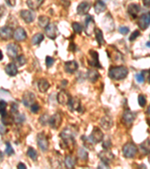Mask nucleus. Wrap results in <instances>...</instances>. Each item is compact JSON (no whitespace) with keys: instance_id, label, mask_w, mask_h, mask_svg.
Instances as JSON below:
<instances>
[{"instance_id":"nucleus-1","label":"nucleus","mask_w":150,"mask_h":169,"mask_svg":"<svg viewBox=\"0 0 150 169\" xmlns=\"http://www.w3.org/2000/svg\"><path fill=\"white\" fill-rule=\"evenodd\" d=\"M128 74V69L125 66H112L109 69L108 76L112 80L120 81L125 78Z\"/></svg>"},{"instance_id":"nucleus-2","label":"nucleus","mask_w":150,"mask_h":169,"mask_svg":"<svg viewBox=\"0 0 150 169\" xmlns=\"http://www.w3.org/2000/svg\"><path fill=\"white\" fill-rule=\"evenodd\" d=\"M138 153L137 146L133 143H127L123 147V153L125 158L132 159Z\"/></svg>"},{"instance_id":"nucleus-3","label":"nucleus","mask_w":150,"mask_h":169,"mask_svg":"<svg viewBox=\"0 0 150 169\" xmlns=\"http://www.w3.org/2000/svg\"><path fill=\"white\" fill-rule=\"evenodd\" d=\"M88 138L91 143L93 144V145H96V144L102 141V140L104 139V133L98 126H95L92 129V133L90 134Z\"/></svg>"},{"instance_id":"nucleus-4","label":"nucleus","mask_w":150,"mask_h":169,"mask_svg":"<svg viewBox=\"0 0 150 169\" xmlns=\"http://www.w3.org/2000/svg\"><path fill=\"white\" fill-rule=\"evenodd\" d=\"M75 137H61L60 145L61 148L65 150H69L70 151H73L75 147Z\"/></svg>"},{"instance_id":"nucleus-5","label":"nucleus","mask_w":150,"mask_h":169,"mask_svg":"<svg viewBox=\"0 0 150 169\" xmlns=\"http://www.w3.org/2000/svg\"><path fill=\"white\" fill-rule=\"evenodd\" d=\"M37 143L42 151L46 152L48 150L49 141L44 132H40L37 135Z\"/></svg>"},{"instance_id":"nucleus-6","label":"nucleus","mask_w":150,"mask_h":169,"mask_svg":"<svg viewBox=\"0 0 150 169\" xmlns=\"http://www.w3.org/2000/svg\"><path fill=\"white\" fill-rule=\"evenodd\" d=\"M95 29V22L94 21V17L91 15H87L85 21V30L86 34L88 36H91L94 32Z\"/></svg>"},{"instance_id":"nucleus-7","label":"nucleus","mask_w":150,"mask_h":169,"mask_svg":"<svg viewBox=\"0 0 150 169\" xmlns=\"http://www.w3.org/2000/svg\"><path fill=\"white\" fill-rule=\"evenodd\" d=\"M89 54H90V58L87 59L88 63L92 67H96L98 69H101V66L99 62V56L97 51H93V50H90L89 51Z\"/></svg>"},{"instance_id":"nucleus-8","label":"nucleus","mask_w":150,"mask_h":169,"mask_svg":"<svg viewBox=\"0 0 150 169\" xmlns=\"http://www.w3.org/2000/svg\"><path fill=\"white\" fill-rule=\"evenodd\" d=\"M62 122V117L60 114L56 113L53 115L49 117L48 123L50 126L53 129H58L60 127L61 124Z\"/></svg>"},{"instance_id":"nucleus-9","label":"nucleus","mask_w":150,"mask_h":169,"mask_svg":"<svg viewBox=\"0 0 150 169\" xmlns=\"http://www.w3.org/2000/svg\"><path fill=\"white\" fill-rule=\"evenodd\" d=\"M45 34L49 39H56V38L58 36L59 32H58V28L57 26L55 24H49L47 26L45 27Z\"/></svg>"},{"instance_id":"nucleus-10","label":"nucleus","mask_w":150,"mask_h":169,"mask_svg":"<svg viewBox=\"0 0 150 169\" xmlns=\"http://www.w3.org/2000/svg\"><path fill=\"white\" fill-rule=\"evenodd\" d=\"M150 24V13L147 14H143L138 19L137 24L138 26L142 29V30H146L149 26Z\"/></svg>"},{"instance_id":"nucleus-11","label":"nucleus","mask_w":150,"mask_h":169,"mask_svg":"<svg viewBox=\"0 0 150 169\" xmlns=\"http://www.w3.org/2000/svg\"><path fill=\"white\" fill-rule=\"evenodd\" d=\"M98 157L102 162L109 165V164L114 159V155L109 150H104L98 154Z\"/></svg>"},{"instance_id":"nucleus-12","label":"nucleus","mask_w":150,"mask_h":169,"mask_svg":"<svg viewBox=\"0 0 150 169\" xmlns=\"http://www.w3.org/2000/svg\"><path fill=\"white\" fill-rule=\"evenodd\" d=\"M35 101V96L34 93L29 92V91H26L24 92L22 98V103L24 104L25 107H29L34 103Z\"/></svg>"},{"instance_id":"nucleus-13","label":"nucleus","mask_w":150,"mask_h":169,"mask_svg":"<svg viewBox=\"0 0 150 169\" xmlns=\"http://www.w3.org/2000/svg\"><path fill=\"white\" fill-rule=\"evenodd\" d=\"M71 97V96L70 94H69L68 92H67L66 91L62 89V90H61L60 92L57 94V101H58L59 104H60V105H68V103Z\"/></svg>"},{"instance_id":"nucleus-14","label":"nucleus","mask_w":150,"mask_h":169,"mask_svg":"<svg viewBox=\"0 0 150 169\" xmlns=\"http://www.w3.org/2000/svg\"><path fill=\"white\" fill-rule=\"evenodd\" d=\"M68 109L71 111H80V109L81 108V104H80V100L77 97H71L68 103Z\"/></svg>"},{"instance_id":"nucleus-15","label":"nucleus","mask_w":150,"mask_h":169,"mask_svg":"<svg viewBox=\"0 0 150 169\" xmlns=\"http://www.w3.org/2000/svg\"><path fill=\"white\" fill-rule=\"evenodd\" d=\"M20 14L21 18L27 24L33 22L35 18V13L33 11H29V10H22V11H20Z\"/></svg>"},{"instance_id":"nucleus-16","label":"nucleus","mask_w":150,"mask_h":169,"mask_svg":"<svg viewBox=\"0 0 150 169\" xmlns=\"http://www.w3.org/2000/svg\"><path fill=\"white\" fill-rule=\"evenodd\" d=\"M13 32L12 28L9 26H3L0 28V38L4 40H9V39L13 38Z\"/></svg>"},{"instance_id":"nucleus-17","label":"nucleus","mask_w":150,"mask_h":169,"mask_svg":"<svg viewBox=\"0 0 150 169\" xmlns=\"http://www.w3.org/2000/svg\"><path fill=\"white\" fill-rule=\"evenodd\" d=\"M136 118V113L131 111L129 109H126L125 112L123 113V119L125 123L128 124V125H131L132 124L134 120Z\"/></svg>"},{"instance_id":"nucleus-18","label":"nucleus","mask_w":150,"mask_h":169,"mask_svg":"<svg viewBox=\"0 0 150 169\" xmlns=\"http://www.w3.org/2000/svg\"><path fill=\"white\" fill-rule=\"evenodd\" d=\"M101 126L105 130H109L113 127V120L110 116L109 115H105L104 117H103L101 120L100 122Z\"/></svg>"},{"instance_id":"nucleus-19","label":"nucleus","mask_w":150,"mask_h":169,"mask_svg":"<svg viewBox=\"0 0 150 169\" xmlns=\"http://www.w3.org/2000/svg\"><path fill=\"white\" fill-rule=\"evenodd\" d=\"M20 47L16 44H9L7 46V54L9 57L12 59H15L19 55Z\"/></svg>"},{"instance_id":"nucleus-20","label":"nucleus","mask_w":150,"mask_h":169,"mask_svg":"<svg viewBox=\"0 0 150 169\" xmlns=\"http://www.w3.org/2000/svg\"><path fill=\"white\" fill-rule=\"evenodd\" d=\"M141 10V6L139 5L135 4V3H131L128 7V13L133 19H136Z\"/></svg>"},{"instance_id":"nucleus-21","label":"nucleus","mask_w":150,"mask_h":169,"mask_svg":"<svg viewBox=\"0 0 150 169\" xmlns=\"http://www.w3.org/2000/svg\"><path fill=\"white\" fill-rule=\"evenodd\" d=\"M90 7H91V6H90V2H88L86 1L82 2L80 3L79 6H77V14H78L79 15H81V16L85 15V14H86L87 13H88V11H90Z\"/></svg>"},{"instance_id":"nucleus-22","label":"nucleus","mask_w":150,"mask_h":169,"mask_svg":"<svg viewBox=\"0 0 150 169\" xmlns=\"http://www.w3.org/2000/svg\"><path fill=\"white\" fill-rule=\"evenodd\" d=\"M13 37L17 41H23L27 38V34H26V31L24 30V28L18 27L17 29L14 32L13 34Z\"/></svg>"},{"instance_id":"nucleus-23","label":"nucleus","mask_w":150,"mask_h":169,"mask_svg":"<svg viewBox=\"0 0 150 169\" xmlns=\"http://www.w3.org/2000/svg\"><path fill=\"white\" fill-rule=\"evenodd\" d=\"M78 69V63L75 60L68 61L65 63V71L68 74H74Z\"/></svg>"},{"instance_id":"nucleus-24","label":"nucleus","mask_w":150,"mask_h":169,"mask_svg":"<svg viewBox=\"0 0 150 169\" xmlns=\"http://www.w3.org/2000/svg\"><path fill=\"white\" fill-rule=\"evenodd\" d=\"M5 72L6 74H9V76H11V77L16 76L18 73L17 66L14 62H11V63L8 64L5 67Z\"/></svg>"},{"instance_id":"nucleus-25","label":"nucleus","mask_w":150,"mask_h":169,"mask_svg":"<svg viewBox=\"0 0 150 169\" xmlns=\"http://www.w3.org/2000/svg\"><path fill=\"white\" fill-rule=\"evenodd\" d=\"M86 77L89 81H91L92 83H95L98 80L100 74L98 72V71L94 70V69H89L86 73Z\"/></svg>"},{"instance_id":"nucleus-26","label":"nucleus","mask_w":150,"mask_h":169,"mask_svg":"<svg viewBox=\"0 0 150 169\" xmlns=\"http://www.w3.org/2000/svg\"><path fill=\"white\" fill-rule=\"evenodd\" d=\"M50 84H49L48 81L44 78L40 79L38 82V88L39 91L41 92H43V93L47 92L48 89L50 88Z\"/></svg>"},{"instance_id":"nucleus-27","label":"nucleus","mask_w":150,"mask_h":169,"mask_svg":"<svg viewBox=\"0 0 150 169\" xmlns=\"http://www.w3.org/2000/svg\"><path fill=\"white\" fill-rule=\"evenodd\" d=\"M94 9L96 14H100L107 9V6L103 0H98L94 6Z\"/></svg>"},{"instance_id":"nucleus-28","label":"nucleus","mask_w":150,"mask_h":169,"mask_svg":"<svg viewBox=\"0 0 150 169\" xmlns=\"http://www.w3.org/2000/svg\"><path fill=\"white\" fill-rule=\"evenodd\" d=\"M44 0H27L26 4L28 7L32 10H37L41 7Z\"/></svg>"},{"instance_id":"nucleus-29","label":"nucleus","mask_w":150,"mask_h":169,"mask_svg":"<svg viewBox=\"0 0 150 169\" xmlns=\"http://www.w3.org/2000/svg\"><path fill=\"white\" fill-rule=\"evenodd\" d=\"M2 117V124H4L5 126H9L12 125L14 121V116L13 114H9V113H6L4 115L1 116Z\"/></svg>"},{"instance_id":"nucleus-30","label":"nucleus","mask_w":150,"mask_h":169,"mask_svg":"<svg viewBox=\"0 0 150 169\" xmlns=\"http://www.w3.org/2000/svg\"><path fill=\"white\" fill-rule=\"evenodd\" d=\"M88 156H89V153L85 149L81 148V147L78 149V151H77V159H78L79 161L80 162L88 161Z\"/></svg>"},{"instance_id":"nucleus-31","label":"nucleus","mask_w":150,"mask_h":169,"mask_svg":"<svg viewBox=\"0 0 150 169\" xmlns=\"http://www.w3.org/2000/svg\"><path fill=\"white\" fill-rule=\"evenodd\" d=\"M95 35V39H96L97 42H98L99 47L102 46L103 44H105V40L104 39L103 36V32L100 29H95V31H94Z\"/></svg>"},{"instance_id":"nucleus-32","label":"nucleus","mask_w":150,"mask_h":169,"mask_svg":"<svg viewBox=\"0 0 150 169\" xmlns=\"http://www.w3.org/2000/svg\"><path fill=\"white\" fill-rule=\"evenodd\" d=\"M76 164V159L71 156H67L65 159V165L68 168H74Z\"/></svg>"},{"instance_id":"nucleus-33","label":"nucleus","mask_w":150,"mask_h":169,"mask_svg":"<svg viewBox=\"0 0 150 169\" xmlns=\"http://www.w3.org/2000/svg\"><path fill=\"white\" fill-rule=\"evenodd\" d=\"M44 36L42 33H37L35 34L33 37L32 38V44L34 45H38L42 43V41L44 40Z\"/></svg>"},{"instance_id":"nucleus-34","label":"nucleus","mask_w":150,"mask_h":169,"mask_svg":"<svg viewBox=\"0 0 150 169\" xmlns=\"http://www.w3.org/2000/svg\"><path fill=\"white\" fill-rule=\"evenodd\" d=\"M50 23V18L46 16H40L38 17V25L42 28H45Z\"/></svg>"},{"instance_id":"nucleus-35","label":"nucleus","mask_w":150,"mask_h":169,"mask_svg":"<svg viewBox=\"0 0 150 169\" xmlns=\"http://www.w3.org/2000/svg\"><path fill=\"white\" fill-rule=\"evenodd\" d=\"M26 154H27L28 156H29L31 160H33V161L37 160L38 153H37V151H36V150L33 148V147H29V148H28L27 153H26Z\"/></svg>"},{"instance_id":"nucleus-36","label":"nucleus","mask_w":150,"mask_h":169,"mask_svg":"<svg viewBox=\"0 0 150 169\" xmlns=\"http://www.w3.org/2000/svg\"><path fill=\"white\" fill-rule=\"evenodd\" d=\"M14 116V121L16 123H22L26 120V117L24 114H20L19 112H17L16 114H13Z\"/></svg>"},{"instance_id":"nucleus-37","label":"nucleus","mask_w":150,"mask_h":169,"mask_svg":"<svg viewBox=\"0 0 150 169\" xmlns=\"http://www.w3.org/2000/svg\"><path fill=\"white\" fill-rule=\"evenodd\" d=\"M141 150L145 154H147L149 153V139H146L145 141H143V143L141 145Z\"/></svg>"},{"instance_id":"nucleus-38","label":"nucleus","mask_w":150,"mask_h":169,"mask_svg":"<svg viewBox=\"0 0 150 169\" xmlns=\"http://www.w3.org/2000/svg\"><path fill=\"white\" fill-rule=\"evenodd\" d=\"M16 59V66H23L26 64V58L24 55H18Z\"/></svg>"},{"instance_id":"nucleus-39","label":"nucleus","mask_w":150,"mask_h":169,"mask_svg":"<svg viewBox=\"0 0 150 169\" xmlns=\"http://www.w3.org/2000/svg\"><path fill=\"white\" fill-rule=\"evenodd\" d=\"M7 102L4 100H0V115L2 116L7 113Z\"/></svg>"},{"instance_id":"nucleus-40","label":"nucleus","mask_w":150,"mask_h":169,"mask_svg":"<svg viewBox=\"0 0 150 169\" xmlns=\"http://www.w3.org/2000/svg\"><path fill=\"white\" fill-rule=\"evenodd\" d=\"M72 27H73L74 31L77 34H80L83 32V26H81V24H80L77 22H74L72 24Z\"/></svg>"},{"instance_id":"nucleus-41","label":"nucleus","mask_w":150,"mask_h":169,"mask_svg":"<svg viewBox=\"0 0 150 169\" xmlns=\"http://www.w3.org/2000/svg\"><path fill=\"white\" fill-rule=\"evenodd\" d=\"M48 120H49V116L47 115V114H44L43 115L41 116V117L39 118V122H40V123L42 124V126H46L47 125V123L48 122Z\"/></svg>"},{"instance_id":"nucleus-42","label":"nucleus","mask_w":150,"mask_h":169,"mask_svg":"<svg viewBox=\"0 0 150 169\" xmlns=\"http://www.w3.org/2000/svg\"><path fill=\"white\" fill-rule=\"evenodd\" d=\"M5 153L8 156H11L14 153V150L13 149L12 146L11 145V144L9 142L6 143V148H5Z\"/></svg>"},{"instance_id":"nucleus-43","label":"nucleus","mask_w":150,"mask_h":169,"mask_svg":"<svg viewBox=\"0 0 150 169\" xmlns=\"http://www.w3.org/2000/svg\"><path fill=\"white\" fill-rule=\"evenodd\" d=\"M138 103H139V105L141 107H145L146 105V98L145 96L143 95H140L138 96Z\"/></svg>"},{"instance_id":"nucleus-44","label":"nucleus","mask_w":150,"mask_h":169,"mask_svg":"<svg viewBox=\"0 0 150 169\" xmlns=\"http://www.w3.org/2000/svg\"><path fill=\"white\" fill-rule=\"evenodd\" d=\"M141 36V32H140V31L138 30H135L134 32H133L131 33V35L129 37V41H134L136 40L137 39L139 36Z\"/></svg>"},{"instance_id":"nucleus-45","label":"nucleus","mask_w":150,"mask_h":169,"mask_svg":"<svg viewBox=\"0 0 150 169\" xmlns=\"http://www.w3.org/2000/svg\"><path fill=\"white\" fill-rule=\"evenodd\" d=\"M30 107L31 112L33 113V114H36V113L38 112L39 110H40V106H39L38 104L35 103V102H34V103L30 106Z\"/></svg>"},{"instance_id":"nucleus-46","label":"nucleus","mask_w":150,"mask_h":169,"mask_svg":"<svg viewBox=\"0 0 150 169\" xmlns=\"http://www.w3.org/2000/svg\"><path fill=\"white\" fill-rule=\"evenodd\" d=\"M54 62H55V60H54L53 58L51 57V56H47V57H46V65H47V68H50L51 66H53V65L54 64Z\"/></svg>"},{"instance_id":"nucleus-47","label":"nucleus","mask_w":150,"mask_h":169,"mask_svg":"<svg viewBox=\"0 0 150 169\" xmlns=\"http://www.w3.org/2000/svg\"><path fill=\"white\" fill-rule=\"evenodd\" d=\"M102 147H103V148L104 149V150H110V149L112 147L111 141H110V139L106 140L104 142L103 145H102Z\"/></svg>"},{"instance_id":"nucleus-48","label":"nucleus","mask_w":150,"mask_h":169,"mask_svg":"<svg viewBox=\"0 0 150 169\" xmlns=\"http://www.w3.org/2000/svg\"><path fill=\"white\" fill-rule=\"evenodd\" d=\"M129 31L130 29L128 26H121V27H119V32L121 33L122 35H127L128 32H129Z\"/></svg>"},{"instance_id":"nucleus-49","label":"nucleus","mask_w":150,"mask_h":169,"mask_svg":"<svg viewBox=\"0 0 150 169\" xmlns=\"http://www.w3.org/2000/svg\"><path fill=\"white\" fill-rule=\"evenodd\" d=\"M135 79H136V81H137L138 83H140V84H143L145 81V79H144V77H143L142 73L137 74L136 75H135Z\"/></svg>"},{"instance_id":"nucleus-50","label":"nucleus","mask_w":150,"mask_h":169,"mask_svg":"<svg viewBox=\"0 0 150 169\" xmlns=\"http://www.w3.org/2000/svg\"><path fill=\"white\" fill-rule=\"evenodd\" d=\"M11 112L13 114H16V113L18 112V105L17 103H13L12 105H11Z\"/></svg>"},{"instance_id":"nucleus-51","label":"nucleus","mask_w":150,"mask_h":169,"mask_svg":"<svg viewBox=\"0 0 150 169\" xmlns=\"http://www.w3.org/2000/svg\"><path fill=\"white\" fill-rule=\"evenodd\" d=\"M8 132V129L3 124V125H0V135H5Z\"/></svg>"},{"instance_id":"nucleus-52","label":"nucleus","mask_w":150,"mask_h":169,"mask_svg":"<svg viewBox=\"0 0 150 169\" xmlns=\"http://www.w3.org/2000/svg\"><path fill=\"white\" fill-rule=\"evenodd\" d=\"M5 2L11 7H14L16 5V0H5Z\"/></svg>"},{"instance_id":"nucleus-53","label":"nucleus","mask_w":150,"mask_h":169,"mask_svg":"<svg viewBox=\"0 0 150 169\" xmlns=\"http://www.w3.org/2000/svg\"><path fill=\"white\" fill-rule=\"evenodd\" d=\"M5 8L3 6H0V17H2L5 14Z\"/></svg>"},{"instance_id":"nucleus-54","label":"nucleus","mask_w":150,"mask_h":169,"mask_svg":"<svg viewBox=\"0 0 150 169\" xmlns=\"http://www.w3.org/2000/svg\"><path fill=\"white\" fill-rule=\"evenodd\" d=\"M109 168V165H106L105 163H104V162H101V165H98V168Z\"/></svg>"},{"instance_id":"nucleus-55","label":"nucleus","mask_w":150,"mask_h":169,"mask_svg":"<svg viewBox=\"0 0 150 169\" xmlns=\"http://www.w3.org/2000/svg\"><path fill=\"white\" fill-rule=\"evenodd\" d=\"M17 168H20V169H26V166L25 165H24L23 162H20L19 164L17 165Z\"/></svg>"},{"instance_id":"nucleus-56","label":"nucleus","mask_w":150,"mask_h":169,"mask_svg":"<svg viewBox=\"0 0 150 169\" xmlns=\"http://www.w3.org/2000/svg\"><path fill=\"white\" fill-rule=\"evenodd\" d=\"M143 5H144V6H146V7L149 8L150 5V1L149 0H143Z\"/></svg>"},{"instance_id":"nucleus-57","label":"nucleus","mask_w":150,"mask_h":169,"mask_svg":"<svg viewBox=\"0 0 150 169\" xmlns=\"http://www.w3.org/2000/svg\"><path fill=\"white\" fill-rule=\"evenodd\" d=\"M69 50L71 51H76V45L74 44H71V45L69 46Z\"/></svg>"},{"instance_id":"nucleus-58","label":"nucleus","mask_w":150,"mask_h":169,"mask_svg":"<svg viewBox=\"0 0 150 169\" xmlns=\"http://www.w3.org/2000/svg\"><path fill=\"white\" fill-rule=\"evenodd\" d=\"M2 59H3V54L2 53V51H0V61H1Z\"/></svg>"},{"instance_id":"nucleus-59","label":"nucleus","mask_w":150,"mask_h":169,"mask_svg":"<svg viewBox=\"0 0 150 169\" xmlns=\"http://www.w3.org/2000/svg\"><path fill=\"white\" fill-rule=\"evenodd\" d=\"M2 159H3V154H2V153L1 151H0V161H1V160H2Z\"/></svg>"},{"instance_id":"nucleus-60","label":"nucleus","mask_w":150,"mask_h":169,"mask_svg":"<svg viewBox=\"0 0 150 169\" xmlns=\"http://www.w3.org/2000/svg\"><path fill=\"white\" fill-rule=\"evenodd\" d=\"M146 46H147L148 47H149V41H147V43H146Z\"/></svg>"},{"instance_id":"nucleus-61","label":"nucleus","mask_w":150,"mask_h":169,"mask_svg":"<svg viewBox=\"0 0 150 169\" xmlns=\"http://www.w3.org/2000/svg\"><path fill=\"white\" fill-rule=\"evenodd\" d=\"M105 1H107V0H105Z\"/></svg>"}]
</instances>
